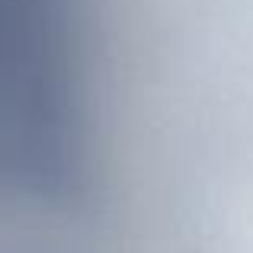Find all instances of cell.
I'll return each mask as SVG.
<instances>
[{"mask_svg":"<svg viewBox=\"0 0 253 253\" xmlns=\"http://www.w3.org/2000/svg\"><path fill=\"white\" fill-rule=\"evenodd\" d=\"M3 250H42V247H3ZM48 253H58V250H48Z\"/></svg>","mask_w":253,"mask_h":253,"instance_id":"1","label":"cell"}]
</instances>
